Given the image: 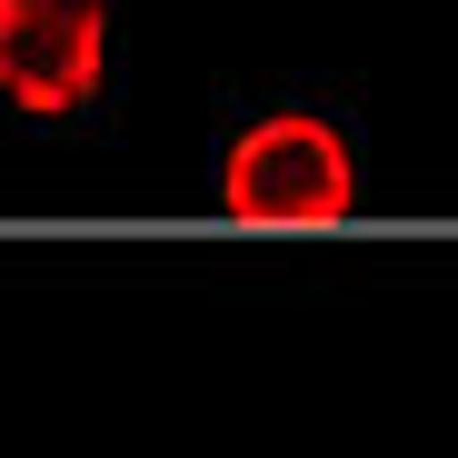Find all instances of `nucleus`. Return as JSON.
Masks as SVG:
<instances>
[{
    "label": "nucleus",
    "instance_id": "2",
    "mask_svg": "<svg viewBox=\"0 0 458 458\" xmlns=\"http://www.w3.org/2000/svg\"><path fill=\"white\" fill-rule=\"evenodd\" d=\"M110 70L100 0H0V100L11 110H81Z\"/></svg>",
    "mask_w": 458,
    "mask_h": 458
},
{
    "label": "nucleus",
    "instance_id": "1",
    "mask_svg": "<svg viewBox=\"0 0 458 458\" xmlns=\"http://www.w3.org/2000/svg\"><path fill=\"white\" fill-rule=\"evenodd\" d=\"M219 209L229 219H259V229H319V219H349L359 209V160L349 140L310 110H279L259 130H240L219 170Z\"/></svg>",
    "mask_w": 458,
    "mask_h": 458
}]
</instances>
